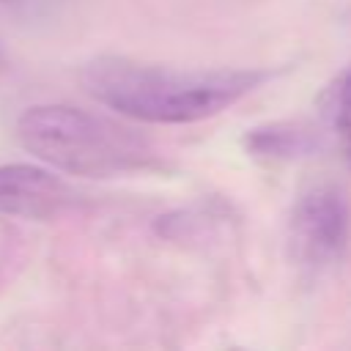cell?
Listing matches in <instances>:
<instances>
[{
  "label": "cell",
  "mask_w": 351,
  "mask_h": 351,
  "mask_svg": "<svg viewBox=\"0 0 351 351\" xmlns=\"http://www.w3.org/2000/svg\"><path fill=\"white\" fill-rule=\"evenodd\" d=\"M269 77L266 69H176L123 55H99L80 71L88 96L143 123L214 118Z\"/></svg>",
  "instance_id": "1"
},
{
  "label": "cell",
  "mask_w": 351,
  "mask_h": 351,
  "mask_svg": "<svg viewBox=\"0 0 351 351\" xmlns=\"http://www.w3.org/2000/svg\"><path fill=\"white\" fill-rule=\"evenodd\" d=\"M16 137L36 159L88 178H112L156 165L154 148L107 115L71 104H38L16 121Z\"/></svg>",
  "instance_id": "2"
},
{
  "label": "cell",
  "mask_w": 351,
  "mask_h": 351,
  "mask_svg": "<svg viewBox=\"0 0 351 351\" xmlns=\"http://www.w3.org/2000/svg\"><path fill=\"white\" fill-rule=\"evenodd\" d=\"M351 239V203L337 184L307 186L291 211V250L299 263H335Z\"/></svg>",
  "instance_id": "3"
},
{
  "label": "cell",
  "mask_w": 351,
  "mask_h": 351,
  "mask_svg": "<svg viewBox=\"0 0 351 351\" xmlns=\"http://www.w3.org/2000/svg\"><path fill=\"white\" fill-rule=\"evenodd\" d=\"M74 189L55 173L33 165H0V214L52 219L71 208Z\"/></svg>",
  "instance_id": "4"
},
{
  "label": "cell",
  "mask_w": 351,
  "mask_h": 351,
  "mask_svg": "<svg viewBox=\"0 0 351 351\" xmlns=\"http://www.w3.org/2000/svg\"><path fill=\"white\" fill-rule=\"evenodd\" d=\"M318 145L315 134L296 121H274L258 129H250L244 137V148L252 159L261 162H291L307 156Z\"/></svg>",
  "instance_id": "5"
},
{
  "label": "cell",
  "mask_w": 351,
  "mask_h": 351,
  "mask_svg": "<svg viewBox=\"0 0 351 351\" xmlns=\"http://www.w3.org/2000/svg\"><path fill=\"white\" fill-rule=\"evenodd\" d=\"M326 101L343 165L351 170V66L326 88Z\"/></svg>",
  "instance_id": "6"
},
{
  "label": "cell",
  "mask_w": 351,
  "mask_h": 351,
  "mask_svg": "<svg viewBox=\"0 0 351 351\" xmlns=\"http://www.w3.org/2000/svg\"><path fill=\"white\" fill-rule=\"evenodd\" d=\"M3 3H8V0H3Z\"/></svg>",
  "instance_id": "7"
}]
</instances>
